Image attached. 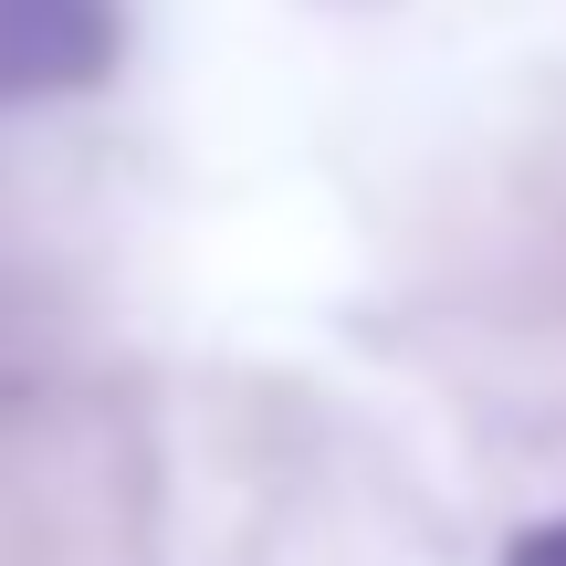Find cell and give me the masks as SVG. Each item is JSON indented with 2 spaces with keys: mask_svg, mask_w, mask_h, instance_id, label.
<instances>
[{
  "mask_svg": "<svg viewBox=\"0 0 566 566\" xmlns=\"http://www.w3.org/2000/svg\"><path fill=\"white\" fill-rule=\"evenodd\" d=\"M504 566H566V525H535V535H514V556Z\"/></svg>",
  "mask_w": 566,
  "mask_h": 566,
  "instance_id": "2",
  "label": "cell"
},
{
  "mask_svg": "<svg viewBox=\"0 0 566 566\" xmlns=\"http://www.w3.org/2000/svg\"><path fill=\"white\" fill-rule=\"evenodd\" d=\"M126 11L116 0H0V105L84 95L116 63Z\"/></svg>",
  "mask_w": 566,
  "mask_h": 566,
  "instance_id": "1",
  "label": "cell"
}]
</instances>
